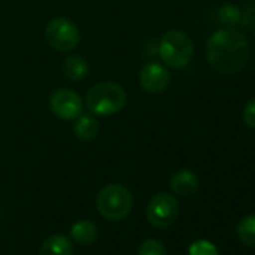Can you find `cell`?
Returning a JSON list of instances; mask_svg holds the SVG:
<instances>
[{
  "label": "cell",
  "mask_w": 255,
  "mask_h": 255,
  "mask_svg": "<svg viewBox=\"0 0 255 255\" xmlns=\"http://www.w3.org/2000/svg\"><path fill=\"white\" fill-rule=\"evenodd\" d=\"M249 57V42L234 27L216 30L207 41V60L210 66L224 75L242 71Z\"/></svg>",
  "instance_id": "cell-1"
},
{
  "label": "cell",
  "mask_w": 255,
  "mask_h": 255,
  "mask_svg": "<svg viewBox=\"0 0 255 255\" xmlns=\"http://www.w3.org/2000/svg\"><path fill=\"white\" fill-rule=\"evenodd\" d=\"M126 104V92L113 81H102L92 86L86 95V108L95 116H111Z\"/></svg>",
  "instance_id": "cell-2"
},
{
  "label": "cell",
  "mask_w": 255,
  "mask_h": 255,
  "mask_svg": "<svg viewBox=\"0 0 255 255\" xmlns=\"http://www.w3.org/2000/svg\"><path fill=\"white\" fill-rule=\"evenodd\" d=\"M132 195L123 185L111 183L104 186L96 197L99 213L108 221H122L131 213Z\"/></svg>",
  "instance_id": "cell-3"
},
{
  "label": "cell",
  "mask_w": 255,
  "mask_h": 255,
  "mask_svg": "<svg viewBox=\"0 0 255 255\" xmlns=\"http://www.w3.org/2000/svg\"><path fill=\"white\" fill-rule=\"evenodd\" d=\"M159 57L170 68H185L194 56L191 38L180 30L167 32L159 41Z\"/></svg>",
  "instance_id": "cell-4"
},
{
  "label": "cell",
  "mask_w": 255,
  "mask_h": 255,
  "mask_svg": "<svg viewBox=\"0 0 255 255\" xmlns=\"http://www.w3.org/2000/svg\"><path fill=\"white\" fill-rule=\"evenodd\" d=\"M47 42L57 51H71L80 44V32L68 18H54L45 29Z\"/></svg>",
  "instance_id": "cell-5"
},
{
  "label": "cell",
  "mask_w": 255,
  "mask_h": 255,
  "mask_svg": "<svg viewBox=\"0 0 255 255\" xmlns=\"http://www.w3.org/2000/svg\"><path fill=\"white\" fill-rule=\"evenodd\" d=\"M179 201L168 192L156 194L147 206V219L153 227L167 228L179 216Z\"/></svg>",
  "instance_id": "cell-6"
},
{
  "label": "cell",
  "mask_w": 255,
  "mask_h": 255,
  "mask_svg": "<svg viewBox=\"0 0 255 255\" xmlns=\"http://www.w3.org/2000/svg\"><path fill=\"white\" fill-rule=\"evenodd\" d=\"M83 108V99L71 89H57L50 96V110L62 120H74L80 117Z\"/></svg>",
  "instance_id": "cell-7"
},
{
  "label": "cell",
  "mask_w": 255,
  "mask_h": 255,
  "mask_svg": "<svg viewBox=\"0 0 255 255\" xmlns=\"http://www.w3.org/2000/svg\"><path fill=\"white\" fill-rule=\"evenodd\" d=\"M140 84L149 93H159L170 84V72L159 63H146L140 71Z\"/></svg>",
  "instance_id": "cell-8"
},
{
  "label": "cell",
  "mask_w": 255,
  "mask_h": 255,
  "mask_svg": "<svg viewBox=\"0 0 255 255\" xmlns=\"http://www.w3.org/2000/svg\"><path fill=\"white\" fill-rule=\"evenodd\" d=\"M198 185H200L198 176L191 170L177 171L171 177V182H170L173 192L180 195V197H189V195L195 194V191L198 189Z\"/></svg>",
  "instance_id": "cell-9"
},
{
  "label": "cell",
  "mask_w": 255,
  "mask_h": 255,
  "mask_svg": "<svg viewBox=\"0 0 255 255\" xmlns=\"http://www.w3.org/2000/svg\"><path fill=\"white\" fill-rule=\"evenodd\" d=\"M74 248L69 237L63 234H54L44 240L39 249V255H72Z\"/></svg>",
  "instance_id": "cell-10"
},
{
  "label": "cell",
  "mask_w": 255,
  "mask_h": 255,
  "mask_svg": "<svg viewBox=\"0 0 255 255\" xmlns=\"http://www.w3.org/2000/svg\"><path fill=\"white\" fill-rule=\"evenodd\" d=\"M99 122L92 116H80L74 123V134L83 141H92L99 134Z\"/></svg>",
  "instance_id": "cell-11"
},
{
  "label": "cell",
  "mask_w": 255,
  "mask_h": 255,
  "mask_svg": "<svg viewBox=\"0 0 255 255\" xmlns=\"http://www.w3.org/2000/svg\"><path fill=\"white\" fill-rule=\"evenodd\" d=\"M62 71L65 74V77L71 81H81L83 78H86L87 72H89V65L87 60L81 56H69L63 65H62Z\"/></svg>",
  "instance_id": "cell-12"
},
{
  "label": "cell",
  "mask_w": 255,
  "mask_h": 255,
  "mask_svg": "<svg viewBox=\"0 0 255 255\" xmlns=\"http://www.w3.org/2000/svg\"><path fill=\"white\" fill-rule=\"evenodd\" d=\"M71 237L80 245H90L98 237V227L87 219L78 221L71 227Z\"/></svg>",
  "instance_id": "cell-13"
},
{
  "label": "cell",
  "mask_w": 255,
  "mask_h": 255,
  "mask_svg": "<svg viewBox=\"0 0 255 255\" xmlns=\"http://www.w3.org/2000/svg\"><path fill=\"white\" fill-rule=\"evenodd\" d=\"M237 236L243 245L255 248V215H248L239 222Z\"/></svg>",
  "instance_id": "cell-14"
},
{
  "label": "cell",
  "mask_w": 255,
  "mask_h": 255,
  "mask_svg": "<svg viewBox=\"0 0 255 255\" xmlns=\"http://www.w3.org/2000/svg\"><path fill=\"white\" fill-rule=\"evenodd\" d=\"M240 18H242V12L234 5H224L218 11V20L225 27H234L240 24Z\"/></svg>",
  "instance_id": "cell-15"
},
{
  "label": "cell",
  "mask_w": 255,
  "mask_h": 255,
  "mask_svg": "<svg viewBox=\"0 0 255 255\" xmlns=\"http://www.w3.org/2000/svg\"><path fill=\"white\" fill-rule=\"evenodd\" d=\"M138 255H167V249L162 242L156 239H146L138 248Z\"/></svg>",
  "instance_id": "cell-16"
},
{
  "label": "cell",
  "mask_w": 255,
  "mask_h": 255,
  "mask_svg": "<svg viewBox=\"0 0 255 255\" xmlns=\"http://www.w3.org/2000/svg\"><path fill=\"white\" fill-rule=\"evenodd\" d=\"M189 255H219L218 248L209 240H195L188 249Z\"/></svg>",
  "instance_id": "cell-17"
},
{
  "label": "cell",
  "mask_w": 255,
  "mask_h": 255,
  "mask_svg": "<svg viewBox=\"0 0 255 255\" xmlns=\"http://www.w3.org/2000/svg\"><path fill=\"white\" fill-rule=\"evenodd\" d=\"M243 122L246 126L255 129V98L251 99L246 105H245V110H243Z\"/></svg>",
  "instance_id": "cell-18"
},
{
  "label": "cell",
  "mask_w": 255,
  "mask_h": 255,
  "mask_svg": "<svg viewBox=\"0 0 255 255\" xmlns=\"http://www.w3.org/2000/svg\"><path fill=\"white\" fill-rule=\"evenodd\" d=\"M240 12H242L240 24L243 27H249L255 20V5H249L245 8V11H240Z\"/></svg>",
  "instance_id": "cell-19"
}]
</instances>
